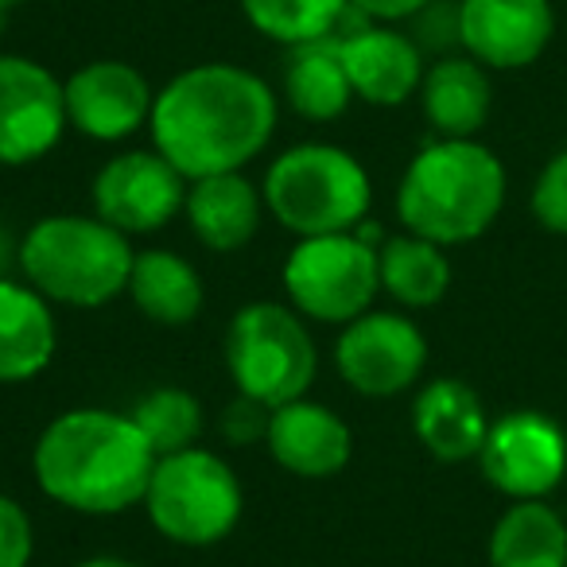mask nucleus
Segmentation results:
<instances>
[{"label":"nucleus","instance_id":"nucleus-1","mask_svg":"<svg viewBox=\"0 0 567 567\" xmlns=\"http://www.w3.org/2000/svg\"><path fill=\"white\" fill-rule=\"evenodd\" d=\"M280 105L260 74L237 63H198L156 90L152 148L187 183L241 172L268 148Z\"/></svg>","mask_w":567,"mask_h":567},{"label":"nucleus","instance_id":"nucleus-2","mask_svg":"<svg viewBox=\"0 0 567 567\" xmlns=\"http://www.w3.org/2000/svg\"><path fill=\"white\" fill-rule=\"evenodd\" d=\"M40 489L71 513L113 517L144 505L156 455L133 416L110 409H71L40 432L32 451Z\"/></svg>","mask_w":567,"mask_h":567},{"label":"nucleus","instance_id":"nucleus-3","mask_svg":"<svg viewBox=\"0 0 567 567\" xmlns=\"http://www.w3.org/2000/svg\"><path fill=\"white\" fill-rule=\"evenodd\" d=\"M505 167L478 141H432L412 156L396 187L404 229L435 245H466L497 221Z\"/></svg>","mask_w":567,"mask_h":567},{"label":"nucleus","instance_id":"nucleus-4","mask_svg":"<svg viewBox=\"0 0 567 567\" xmlns=\"http://www.w3.org/2000/svg\"><path fill=\"white\" fill-rule=\"evenodd\" d=\"M136 249L97 214H51L20 241L17 265L24 280L63 308H105L128 292Z\"/></svg>","mask_w":567,"mask_h":567},{"label":"nucleus","instance_id":"nucleus-5","mask_svg":"<svg viewBox=\"0 0 567 567\" xmlns=\"http://www.w3.org/2000/svg\"><path fill=\"white\" fill-rule=\"evenodd\" d=\"M265 210L296 237L350 234L373 203V183L362 159L339 144H296L265 172Z\"/></svg>","mask_w":567,"mask_h":567},{"label":"nucleus","instance_id":"nucleus-6","mask_svg":"<svg viewBox=\"0 0 567 567\" xmlns=\"http://www.w3.org/2000/svg\"><path fill=\"white\" fill-rule=\"evenodd\" d=\"M226 370L237 393L265 409L308 396L319 370L308 319L272 300L245 303L226 327Z\"/></svg>","mask_w":567,"mask_h":567},{"label":"nucleus","instance_id":"nucleus-7","mask_svg":"<svg viewBox=\"0 0 567 567\" xmlns=\"http://www.w3.org/2000/svg\"><path fill=\"white\" fill-rule=\"evenodd\" d=\"M144 509L164 540L183 548H210L237 528L245 513V489L221 455L187 447L179 455L156 458Z\"/></svg>","mask_w":567,"mask_h":567},{"label":"nucleus","instance_id":"nucleus-8","mask_svg":"<svg viewBox=\"0 0 567 567\" xmlns=\"http://www.w3.org/2000/svg\"><path fill=\"white\" fill-rule=\"evenodd\" d=\"M284 292L303 319L334 327L354 323L381 292L378 249L358 229L300 237L284 260Z\"/></svg>","mask_w":567,"mask_h":567},{"label":"nucleus","instance_id":"nucleus-9","mask_svg":"<svg viewBox=\"0 0 567 567\" xmlns=\"http://www.w3.org/2000/svg\"><path fill=\"white\" fill-rule=\"evenodd\" d=\"M478 466L497 494L513 502H544L567 474V440L551 416L517 409L489 424Z\"/></svg>","mask_w":567,"mask_h":567},{"label":"nucleus","instance_id":"nucleus-10","mask_svg":"<svg viewBox=\"0 0 567 567\" xmlns=\"http://www.w3.org/2000/svg\"><path fill=\"white\" fill-rule=\"evenodd\" d=\"M334 365L362 396H396L420 381L427 365V339L409 316L365 311L342 327Z\"/></svg>","mask_w":567,"mask_h":567},{"label":"nucleus","instance_id":"nucleus-11","mask_svg":"<svg viewBox=\"0 0 567 567\" xmlns=\"http://www.w3.org/2000/svg\"><path fill=\"white\" fill-rule=\"evenodd\" d=\"M187 187L156 148L121 152L94 175V214L125 237L156 234L183 214Z\"/></svg>","mask_w":567,"mask_h":567},{"label":"nucleus","instance_id":"nucleus-12","mask_svg":"<svg viewBox=\"0 0 567 567\" xmlns=\"http://www.w3.org/2000/svg\"><path fill=\"white\" fill-rule=\"evenodd\" d=\"M66 128L63 82L35 59L0 55V164H35L63 141Z\"/></svg>","mask_w":567,"mask_h":567},{"label":"nucleus","instance_id":"nucleus-13","mask_svg":"<svg viewBox=\"0 0 567 567\" xmlns=\"http://www.w3.org/2000/svg\"><path fill=\"white\" fill-rule=\"evenodd\" d=\"M66 125L102 144H121L152 121L148 79L125 59H94L63 82Z\"/></svg>","mask_w":567,"mask_h":567},{"label":"nucleus","instance_id":"nucleus-14","mask_svg":"<svg viewBox=\"0 0 567 567\" xmlns=\"http://www.w3.org/2000/svg\"><path fill=\"white\" fill-rule=\"evenodd\" d=\"M556 17L548 0H463L458 43L494 71H520L548 51Z\"/></svg>","mask_w":567,"mask_h":567},{"label":"nucleus","instance_id":"nucleus-15","mask_svg":"<svg viewBox=\"0 0 567 567\" xmlns=\"http://www.w3.org/2000/svg\"><path fill=\"white\" fill-rule=\"evenodd\" d=\"M265 447L288 474L319 482L347 471L354 455V435L334 409L300 396V401L272 409Z\"/></svg>","mask_w":567,"mask_h":567},{"label":"nucleus","instance_id":"nucleus-16","mask_svg":"<svg viewBox=\"0 0 567 567\" xmlns=\"http://www.w3.org/2000/svg\"><path fill=\"white\" fill-rule=\"evenodd\" d=\"M342 59V71L350 79L354 97L381 110L404 105L412 94H420L424 82V55L404 32L389 24L378 28H358L354 35L334 43Z\"/></svg>","mask_w":567,"mask_h":567},{"label":"nucleus","instance_id":"nucleus-17","mask_svg":"<svg viewBox=\"0 0 567 567\" xmlns=\"http://www.w3.org/2000/svg\"><path fill=\"white\" fill-rule=\"evenodd\" d=\"M412 432L424 451L440 463H466L478 458L489 432V416L482 396L458 378H435L420 389L412 404Z\"/></svg>","mask_w":567,"mask_h":567},{"label":"nucleus","instance_id":"nucleus-18","mask_svg":"<svg viewBox=\"0 0 567 567\" xmlns=\"http://www.w3.org/2000/svg\"><path fill=\"white\" fill-rule=\"evenodd\" d=\"M59 350V323L51 300L32 284L0 276V385H24L40 378Z\"/></svg>","mask_w":567,"mask_h":567},{"label":"nucleus","instance_id":"nucleus-19","mask_svg":"<svg viewBox=\"0 0 567 567\" xmlns=\"http://www.w3.org/2000/svg\"><path fill=\"white\" fill-rule=\"evenodd\" d=\"M183 214L190 221V234L210 252H237L257 237L265 218V195L241 172L206 175L187 187Z\"/></svg>","mask_w":567,"mask_h":567},{"label":"nucleus","instance_id":"nucleus-20","mask_svg":"<svg viewBox=\"0 0 567 567\" xmlns=\"http://www.w3.org/2000/svg\"><path fill=\"white\" fill-rule=\"evenodd\" d=\"M420 105L440 141H474L494 105L486 66L474 63L471 55H451L432 63L420 82Z\"/></svg>","mask_w":567,"mask_h":567},{"label":"nucleus","instance_id":"nucleus-21","mask_svg":"<svg viewBox=\"0 0 567 567\" xmlns=\"http://www.w3.org/2000/svg\"><path fill=\"white\" fill-rule=\"evenodd\" d=\"M128 300L144 319L159 327H187L198 319L206 303L203 276L190 260L172 249H144L133 257L128 272Z\"/></svg>","mask_w":567,"mask_h":567},{"label":"nucleus","instance_id":"nucleus-22","mask_svg":"<svg viewBox=\"0 0 567 567\" xmlns=\"http://www.w3.org/2000/svg\"><path fill=\"white\" fill-rule=\"evenodd\" d=\"M489 567H567V525L548 502H513L489 533Z\"/></svg>","mask_w":567,"mask_h":567},{"label":"nucleus","instance_id":"nucleus-23","mask_svg":"<svg viewBox=\"0 0 567 567\" xmlns=\"http://www.w3.org/2000/svg\"><path fill=\"white\" fill-rule=\"evenodd\" d=\"M381 260V292H389L404 308H432L451 288V260L443 245L427 237L404 234L389 237L378 249Z\"/></svg>","mask_w":567,"mask_h":567},{"label":"nucleus","instance_id":"nucleus-24","mask_svg":"<svg viewBox=\"0 0 567 567\" xmlns=\"http://www.w3.org/2000/svg\"><path fill=\"white\" fill-rule=\"evenodd\" d=\"M284 97L308 121H339L350 110L354 90L334 43L323 40L311 48H296V59L284 74Z\"/></svg>","mask_w":567,"mask_h":567},{"label":"nucleus","instance_id":"nucleus-25","mask_svg":"<svg viewBox=\"0 0 567 567\" xmlns=\"http://www.w3.org/2000/svg\"><path fill=\"white\" fill-rule=\"evenodd\" d=\"M350 0H241V12L265 40L284 48L323 43L347 17Z\"/></svg>","mask_w":567,"mask_h":567},{"label":"nucleus","instance_id":"nucleus-26","mask_svg":"<svg viewBox=\"0 0 567 567\" xmlns=\"http://www.w3.org/2000/svg\"><path fill=\"white\" fill-rule=\"evenodd\" d=\"M128 416H133L136 432L144 435V443H148L156 458L198 447V435H203V427H206L198 396L187 393V389H175V385L144 393Z\"/></svg>","mask_w":567,"mask_h":567},{"label":"nucleus","instance_id":"nucleus-27","mask_svg":"<svg viewBox=\"0 0 567 567\" xmlns=\"http://www.w3.org/2000/svg\"><path fill=\"white\" fill-rule=\"evenodd\" d=\"M533 218L548 234L567 237V152L551 156L533 183Z\"/></svg>","mask_w":567,"mask_h":567},{"label":"nucleus","instance_id":"nucleus-28","mask_svg":"<svg viewBox=\"0 0 567 567\" xmlns=\"http://www.w3.org/2000/svg\"><path fill=\"white\" fill-rule=\"evenodd\" d=\"M35 551V528L17 497L0 494V567H28Z\"/></svg>","mask_w":567,"mask_h":567},{"label":"nucleus","instance_id":"nucleus-29","mask_svg":"<svg viewBox=\"0 0 567 567\" xmlns=\"http://www.w3.org/2000/svg\"><path fill=\"white\" fill-rule=\"evenodd\" d=\"M268 420H272V409L237 393L229 401V409L221 412V432H226L229 443H257L268 435Z\"/></svg>","mask_w":567,"mask_h":567},{"label":"nucleus","instance_id":"nucleus-30","mask_svg":"<svg viewBox=\"0 0 567 567\" xmlns=\"http://www.w3.org/2000/svg\"><path fill=\"white\" fill-rule=\"evenodd\" d=\"M432 0H350V9L365 20H381V24H396V20H409L416 12H424Z\"/></svg>","mask_w":567,"mask_h":567},{"label":"nucleus","instance_id":"nucleus-31","mask_svg":"<svg viewBox=\"0 0 567 567\" xmlns=\"http://www.w3.org/2000/svg\"><path fill=\"white\" fill-rule=\"evenodd\" d=\"M74 567H136V564H128V559H121V556H90Z\"/></svg>","mask_w":567,"mask_h":567},{"label":"nucleus","instance_id":"nucleus-32","mask_svg":"<svg viewBox=\"0 0 567 567\" xmlns=\"http://www.w3.org/2000/svg\"><path fill=\"white\" fill-rule=\"evenodd\" d=\"M12 252H20V249H12L9 234H4V229H0V276H4V268L12 265Z\"/></svg>","mask_w":567,"mask_h":567},{"label":"nucleus","instance_id":"nucleus-33","mask_svg":"<svg viewBox=\"0 0 567 567\" xmlns=\"http://www.w3.org/2000/svg\"><path fill=\"white\" fill-rule=\"evenodd\" d=\"M17 4H24V0H0V9H4V12L17 9Z\"/></svg>","mask_w":567,"mask_h":567},{"label":"nucleus","instance_id":"nucleus-34","mask_svg":"<svg viewBox=\"0 0 567 567\" xmlns=\"http://www.w3.org/2000/svg\"><path fill=\"white\" fill-rule=\"evenodd\" d=\"M0 28H4V9H0Z\"/></svg>","mask_w":567,"mask_h":567}]
</instances>
